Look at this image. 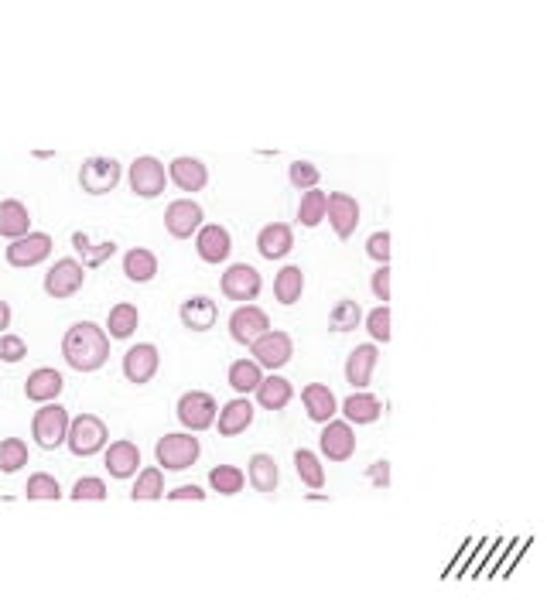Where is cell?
I'll return each mask as SVG.
<instances>
[{
	"instance_id": "1",
	"label": "cell",
	"mask_w": 547,
	"mask_h": 615,
	"mask_svg": "<svg viewBox=\"0 0 547 615\" xmlns=\"http://www.w3.org/2000/svg\"><path fill=\"white\" fill-rule=\"evenodd\" d=\"M62 359L76 373H100L110 363V335L96 322H76L62 335Z\"/></svg>"
},
{
	"instance_id": "2",
	"label": "cell",
	"mask_w": 547,
	"mask_h": 615,
	"mask_svg": "<svg viewBox=\"0 0 547 615\" xmlns=\"http://www.w3.org/2000/svg\"><path fill=\"white\" fill-rule=\"evenodd\" d=\"M110 445V428L103 418L96 414H82V418L69 420V434H66V448L76 459H92Z\"/></svg>"
},
{
	"instance_id": "3",
	"label": "cell",
	"mask_w": 547,
	"mask_h": 615,
	"mask_svg": "<svg viewBox=\"0 0 547 615\" xmlns=\"http://www.w3.org/2000/svg\"><path fill=\"white\" fill-rule=\"evenodd\" d=\"M155 459H157V469L185 472V469H192V465L202 459V445H198V438L192 431L165 434V438H161V441L155 445Z\"/></svg>"
},
{
	"instance_id": "4",
	"label": "cell",
	"mask_w": 547,
	"mask_h": 615,
	"mask_svg": "<svg viewBox=\"0 0 547 615\" xmlns=\"http://www.w3.org/2000/svg\"><path fill=\"white\" fill-rule=\"evenodd\" d=\"M69 410L66 407L52 404H41L38 414L31 418V438L41 451H55V448L66 445V434H69Z\"/></svg>"
},
{
	"instance_id": "5",
	"label": "cell",
	"mask_w": 547,
	"mask_h": 615,
	"mask_svg": "<svg viewBox=\"0 0 547 615\" xmlns=\"http://www.w3.org/2000/svg\"><path fill=\"white\" fill-rule=\"evenodd\" d=\"M216 414H220V407H216V397L206 390H188L178 397V407H175V418L182 424L185 431H209L212 424H216Z\"/></svg>"
},
{
	"instance_id": "6",
	"label": "cell",
	"mask_w": 547,
	"mask_h": 615,
	"mask_svg": "<svg viewBox=\"0 0 547 615\" xmlns=\"http://www.w3.org/2000/svg\"><path fill=\"white\" fill-rule=\"evenodd\" d=\"M220 288L230 302L253 304L263 291V277H261V270H257V267H250V263H233V267H226V270H222Z\"/></svg>"
},
{
	"instance_id": "7",
	"label": "cell",
	"mask_w": 547,
	"mask_h": 615,
	"mask_svg": "<svg viewBox=\"0 0 547 615\" xmlns=\"http://www.w3.org/2000/svg\"><path fill=\"white\" fill-rule=\"evenodd\" d=\"M123 178V168H120L117 157H90V161H82V168H79V185H82V192L86 196H110L113 188L120 185Z\"/></svg>"
},
{
	"instance_id": "8",
	"label": "cell",
	"mask_w": 547,
	"mask_h": 615,
	"mask_svg": "<svg viewBox=\"0 0 547 615\" xmlns=\"http://www.w3.org/2000/svg\"><path fill=\"white\" fill-rule=\"evenodd\" d=\"M127 182H131V192L137 198H161L165 185H168V168L157 157L144 154L127 168Z\"/></svg>"
},
{
	"instance_id": "9",
	"label": "cell",
	"mask_w": 547,
	"mask_h": 615,
	"mask_svg": "<svg viewBox=\"0 0 547 615\" xmlns=\"http://www.w3.org/2000/svg\"><path fill=\"white\" fill-rule=\"evenodd\" d=\"M82 284H86V267L76 257L55 260V267H48V274H45V294L55 298V302H66V298L79 294Z\"/></svg>"
},
{
	"instance_id": "10",
	"label": "cell",
	"mask_w": 547,
	"mask_h": 615,
	"mask_svg": "<svg viewBox=\"0 0 547 615\" xmlns=\"http://www.w3.org/2000/svg\"><path fill=\"white\" fill-rule=\"evenodd\" d=\"M250 355H253V363L261 369H271V373H277L281 366H287L291 363V355H295V342H291V335L287 332H263L257 342H250Z\"/></svg>"
},
{
	"instance_id": "11",
	"label": "cell",
	"mask_w": 547,
	"mask_h": 615,
	"mask_svg": "<svg viewBox=\"0 0 547 615\" xmlns=\"http://www.w3.org/2000/svg\"><path fill=\"white\" fill-rule=\"evenodd\" d=\"M206 223V212L196 198H175L168 209H165V229L175 239H192Z\"/></svg>"
},
{
	"instance_id": "12",
	"label": "cell",
	"mask_w": 547,
	"mask_h": 615,
	"mask_svg": "<svg viewBox=\"0 0 547 615\" xmlns=\"http://www.w3.org/2000/svg\"><path fill=\"white\" fill-rule=\"evenodd\" d=\"M226 328H230V339H233L236 345H247L250 349V342H257L263 332H271V318H267V312L257 308V304H243V308H236V312L230 314Z\"/></svg>"
},
{
	"instance_id": "13",
	"label": "cell",
	"mask_w": 547,
	"mask_h": 615,
	"mask_svg": "<svg viewBox=\"0 0 547 615\" xmlns=\"http://www.w3.org/2000/svg\"><path fill=\"white\" fill-rule=\"evenodd\" d=\"M196 253H198V260L209 263V267L226 263L230 253H233V236H230V229L220 223H202V229L196 233Z\"/></svg>"
},
{
	"instance_id": "14",
	"label": "cell",
	"mask_w": 547,
	"mask_h": 615,
	"mask_svg": "<svg viewBox=\"0 0 547 615\" xmlns=\"http://www.w3.org/2000/svg\"><path fill=\"white\" fill-rule=\"evenodd\" d=\"M52 236L48 233H27L21 239H14L11 247H7V263L17 267V270H25V267H38L52 257Z\"/></svg>"
},
{
	"instance_id": "15",
	"label": "cell",
	"mask_w": 547,
	"mask_h": 615,
	"mask_svg": "<svg viewBox=\"0 0 547 615\" xmlns=\"http://www.w3.org/2000/svg\"><path fill=\"white\" fill-rule=\"evenodd\" d=\"M157 369H161V355H157V349L151 342H137V345H131L127 355H123V376H127V383H134V387L151 383L157 376Z\"/></svg>"
},
{
	"instance_id": "16",
	"label": "cell",
	"mask_w": 547,
	"mask_h": 615,
	"mask_svg": "<svg viewBox=\"0 0 547 615\" xmlns=\"http://www.w3.org/2000/svg\"><path fill=\"white\" fill-rule=\"evenodd\" d=\"M380 363V349L377 342H366V345H356L349 355H346V383L352 390H366L373 383V373H377Z\"/></svg>"
},
{
	"instance_id": "17",
	"label": "cell",
	"mask_w": 547,
	"mask_h": 615,
	"mask_svg": "<svg viewBox=\"0 0 547 615\" xmlns=\"http://www.w3.org/2000/svg\"><path fill=\"white\" fill-rule=\"evenodd\" d=\"M318 445H322V455H326L328 461H349L352 455H356L352 424H346V420H328L326 428H322Z\"/></svg>"
},
{
	"instance_id": "18",
	"label": "cell",
	"mask_w": 547,
	"mask_h": 615,
	"mask_svg": "<svg viewBox=\"0 0 547 615\" xmlns=\"http://www.w3.org/2000/svg\"><path fill=\"white\" fill-rule=\"evenodd\" d=\"M253 418H257V410H253V404H250L247 397H236V400H230V404L220 407V414H216V431L222 434V438H236V434H243L253 428Z\"/></svg>"
},
{
	"instance_id": "19",
	"label": "cell",
	"mask_w": 547,
	"mask_h": 615,
	"mask_svg": "<svg viewBox=\"0 0 547 615\" xmlns=\"http://www.w3.org/2000/svg\"><path fill=\"white\" fill-rule=\"evenodd\" d=\"M326 219L328 226L336 229L339 239H349V236L356 233V226H359V202H356L349 192H332V196H328Z\"/></svg>"
},
{
	"instance_id": "20",
	"label": "cell",
	"mask_w": 547,
	"mask_h": 615,
	"mask_svg": "<svg viewBox=\"0 0 547 615\" xmlns=\"http://www.w3.org/2000/svg\"><path fill=\"white\" fill-rule=\"evenodd\" d=\"M168 182L178 185L188 196H196V192H202L209 185V168L198 157H175L168 164Z\"/></svg>"
},
{
	"instance_id": "21",
	"label": "cell",
	"mask_w": 547,
	"mask_h": 615,
	"mask_svg": "<svg viewBox=\"0 0 547 615\" xmlns=\"http://www.w3.org/2000/svg\"><path fill=\"white\" fill-rule=\"evenodd\" d=\"M291 249H295V233L287 223H267L257 233V253L263 260H284Z\"/></svg>"
},
{
	"instance_id": "22",
	"label": "cell",
	"mask_w": 547,
	"mask_h": 615,
	"mask_svg": "<svg viewBox=\"0 0 547 615\" xmlns=\"http://www.w3.org/2000/svg\"><path fill=\"white\" fill-rule=\"evenodd\" d=\"M178 318H182V325L188 328V332H209V328L216 325V318H220V308H216V302L206 298V294H192V298L182 302Z\"/></svg>"
},
{
	"instance_id": "23",
	"label": "cell",
	"mask_w": 547,
	"mask_h": 615,
	"mask_svg": "<svg viewBox=\"0 0 547 615\" xmlns=\"http://www.w3.org/2000/svg\"><path fill=\"white\" fill-rule=\"evenodd\" d=\"M106 472L113 475V479H131V475H137L141 472V448L134 445V441H113V445L106 448Z\"/></svg>"
},
{
	"instance_id": "24",
	"label": "cell",
	"mask_w": 547,
	"mask_h": 615,
	"mask_svg": "<svg viewBox=\"0 0 547 615\" xmlns=\"http://www.w3.org/2000/svg\"><path fill=\"white\" fill-rule=\"evenodd\" d=\"M66 380H62V373L52 366H41L35 373H27L25 380V397L27 400H35V404H52L55 397L62 393Z\"/></svg>"
},
{
	"instance_id": "25",
	"label": "cell",
	"mask_w": 547,
	"mask_h": 615,
	"mask_svg": "<svg viewBox=\"0 0 547 615\" xmlns=\"http://www.w3.org/2000/svg\"><path fill=\"white\" fill-rule=\"evenodd\" d=\"M301 404H305V410H308V418L315 424H328L336 418V410H339V400H336V393L328 390L326 383H308L301 390Z\"/></svg>"
},
{
	"instance_id": "26",
	"label": "cell",
	"mask_w": 547,
	"mask_h": 615,
	"mask_svg": "<svg viewBox=\"0 0 547 615\" xmlns=\"http://www.w3.org/2000/svg\"><path fill=\"white\" fill-rule=\"evenodd\" d=\"M380 414H383V404H380L377 393H366V390H356L342 404V418L346 424H356V428H366V424H377Z\"/></svg>"
},
{
	"instance_id": "27",
	"label": "cell",
	"mask_w": 547,
	"mask_h": 615,
	"mask_svg": "<svg viewBox=\"0 0 547 615\" xmlns=\"http://www.w3.org/2000/svg\"><path fill=\"white\" fill-rule=\"evenodd\" d=\"M31 233V212L21 198H4L0 202V236L7 239H21V236Z\"/></svg>"
},
{
	"instance_id": "28",
	"label": "cell",
	"mask_w": 547,
	"mask_h": 615,
	"mask_svg": "<svg viewBox=\"0 0 547 615\" xmlns=\"http://www.w3.org/2000/svg\"><path fill=\"white\" fill-rule=\"evenodd\" d=\"M257 404L263 407V410H284L291 400H295V387H291V380H284L281 373H271V376H263L261 387H257Z\"/></svg>"
},
{
	"instance_id": "29",
	"label": "cell",
	"mask_w": 547,
	"mask_h": 615,
	"mask_svg": "<svg viewBox=\"0 0 547 615\" xmlns=\"http://www.w3.org/2000/svg\"><path fill=\"white\" fill-rule=\"evenodd\" d=\"M137 325H141V312L131 302L113 304L106 314V335L110 339H131V335H137Z\"/></svg>"
},
{
	"instance_id": "30",
	"label": "cell",
	"mask_w": 547,
	"mask_h": 615,
	"mask_svg": "<svg viewBox=\"0 0 547 615\" xmlns=\"http://www.w3.org/2000/svg\"><path fill=\"white\" fill-rule=\"evenodd\" d=\"M301 294H305V274H301V267H295V263L281 267L277 277H274V298L284 304V308H291V304L301 302Z\"/></svg>"
},
{
	"instance_id": "31",
	"label": "cell",
	"mask_w": 547,
	"mask_h": 615,
	"mask_svg": "<svg viewBox=\"0 0 547 615\" xmlns=\"http://www.w3.org/2000/svg\"><path fill=\"white\" fill-rule=\"evenodd\" d=\"M123 277L134 281V284H147V281H155L157 277V257L144 247L127 249V253H123Z\"/></svg>"
},
{
	"instance_id": "32",
	"label": "cell",
	"mask_w": 547,
	"mask_h": 615,
	"mask_svg": "<svg viewBox=\"0 0 547 615\" xmlns=\"http://www.w3.org/2000/svg\"><path fill=\"white\" fill-rule=\"evenodd\" d=\"M72 247H76L79 263H82L86 270H92V267H103V263L117 253V243H113V239H106V243H92L86 233H72Z\"/></svg>"
},
{
	"instance_id": "33",
	"label": "cell",
	"mask_w": 547,
	"mask_h": 615,
	"mask_svg": "<svg viewBox=\"0 0 547 615\" xmlns=\"http://www.w3.org/2000/svg\"><path fill=\"white\" fill-rule=\"evenodd\" d=\"M247 479L257 493H277V485H281V469H277V461H274L271 455H253L247 465Z\"/></svg>"
},
{
	"instance_id": "34",
	"label": "cell",
	"mask_w": 547,
	"mask_h": 615,
	"mask_svg": "<svg viewBox=\"0 0 547 615\" xmlns=\"http://www.w3.org/2000/svg\"><path fill=\"white\" fill-rule=\"evenodd\" d=\"M359 325H363V308H359V302H352V298L336 302V308L328 312V332H336V335H349V332H356Z\"/></svg>"
},
{
	"instance_id": "35",
	"label": "cell",
	"mask_w": 547,
	"mask_h": 615,
	"mask_svg": "<svg viewBox=\"0 0 547 615\" xmlns=\"http://www.w3.org/2000/svg\"><path fill=\"white\" fill-rule=\"evenodd\" d=\"M226 380H230V390H236L240 397L243 393H253L261 387L263 380V369L253 363V359H236L230 363V373H226Z\"/></svg>"
},
{
	"instance_id": "36",
	"label": "cell",
	"mask_w": 547,
	"mask_h": 615,
	"mask_svg": "<svg viewBox=\"0 0 547 615\" xmlns=\"http://www.w3.org/2000/svg\"><path fill=\"white\" fill-rule=\"evenodd\" d=\"M326 209H328V196L326 192H301V202H298V226L305 229H315V226L326 223Z\"/></svg>"
},
{
	"instance_id": "37",
	"label": "cell",
	"mask_w": 547,
	"mask_h": 615,
	"mask_svg": "<svg viewBox=\"0 0 547 615\" xmlns=\"http://www.w3.org/2000/svg\"><path fill=\"white\" fill-rule=\"evenodd\" d=\"M209 485L220 496H240L243 485H247V472L236 469V465H216V469L209 472Z\"/></svg>"
},
{
	"instance_id": "38",
	"label": "cell",
	"mask_w": 547,
	"mask_h": 615,
	"mask_svg": "<svg viewBox=\"0 0 547 615\" xmlns=\"http://www.w3.org/2000/svg\"><path fill=\"white\" fill-rule=\"evenodd\" d=\"M131 499H137V503H155V499H165V472L161 469H141L137 472V482L131 485Z\"/></svg>"
},
{
	"instance_id": "39",
	"label": "cell",
	"mask_w": 547,
	"mask_h": 615,
	"mask_svg": "<svg viewBox=\"0 0 547 615\" xmlns=\"http://www.w3.org/2000/svg\"><path fill=\"white\" fill-rule=\"evenodd\" d=\"M295 472H298V479L308 489H322L326 485V469H322V461L315 459V451H308V448L295 451Z\"/></svg>"
},
{
	"instance_id": "40",
	"label": "cell",
	"mask_w": 547,
	"mask_h": 615,
	"mask_svg": "<svg viewBox=\"0 0 547 615\" xmlns=\"http://www.w3.org/2000/svg\"><path fill=\"white\" fill-rule=\"evenodd\" d=\"M25 496L31 503H55V499H62V485L55 482V475H48V472H35L25 485Z\"/></svg>"
},
{
	"instance_id": "41",
	"label": "cell",
	"mask_w": 547,
	"mask_h": 615,
	"mask_svg": "<svg viewBox=\"0 0 547 615\" xmlns=\"http://www.w3.org/2000/svg\"><path fill=\"white\" fill-rule=\"evenodd\" d=\"M27 465V445L21 438H4L0 441V472L4 475H14Z\"/></svg>"
},
{
	"instance_id": "42",
	"label": "cell",
	"mask_w": 547,
	"mask_h": 615,
	"mask_svg": "<svg viewBox=\"0 0 547 615\" xmlns=\"http://www.w3.org/2000/svg\"><path fill=\"white\" fill-rule=\"evenodd\" d=\"M318 178H322V171L315 168L312 161H291V168H287V182L295 185L298 192L318 188Z\"/></svg>"
},
{
	"instance_id": "43",
	"label": "cell",
	"mask_w": 547,
	"mask_h": 615,
	"mask_svg": "<svg viewBox=\"0 0 547 615\" xmlns=\"http://www.w3.org/2000/svg\"><path fill=\"white\" fill-rule=\"evenodd\" d=\"M366 332H370V339L377 342H383V345H387V342L393 339L391 335V308H387V304H380V308H373V312L366 314Z\"/></svg>"
},
{
	"instance_id": "44",
	"label": "cell",
	"mask_w": 547,
	"mask_h": 615,
	"mask_svg": "<svg viewBox=\"0 0 547 615\" xmlns=\"http://www.w3.org/2000/svg\"><path fill=\"white\" fill-rule=\"evenodd\" d=\"M72 499H76V503H103L106 482L96 479V475H86V479H79V482L72 485Z\"/></svg>"
},
{
	"instance_id": "45",
	"label": "cell",
	"mask_w": 547,
	"mask_h": 615,
	"mask_svg": "<svg viewBox=\"0 0 547 615\" xmlns=\"http://www.w3.org/2000/svg\"><path fill=\"white\" fill-rule=\"evenodd\" d=\"M366 257H370V260H377V267H380V263H391L393 239H391V233H387V229L370 233V239H366Z\"/></svg>"
},
{
	"instance_id": "46",
	"label": "cell",
	"mask_w": 547,
	"mask_h": 615,
	"mask_svg": "<svg viewBox=\"0 0 547 615\" xmlns=\"http://www.w3.org/2000/svg\"><path fill=\"white\" fill-rule=\"evenodd\" d=\"M27 359V342L21 335H0V363H25Z\"/></svg>"
},
{
	"instance_id": "47",
	"label": "cell",
	"mask_w": 547,
	"mask_h": 615,
	"mask_svg": "<svg viewBox=\"0 0 547 615\" xmlns=\"http://www.w3.org/2000/svg\"><path fill=\"white\" fill-rule=\"evenodd\" d=\"M370 291L380 304H391V263H380L370 277Z\"/></svg>"
},
{
	"instance_id": "48",
	"label": "cell",
	"mask_w": 547,
	"mask_h": 615,
	"mask_svg": "<svg viewBox=\"0 0 547 615\" xmlns=\"http://www.w3.org/2000/svg\"><path fill=\"white\" fill-rule=\"evenodd\" d=\"M366 482L373 485V489H387V485H391V461L387 459L373 461V465L366 469Z\"/></svg>"
},
{
	"instance_id": "49",
	"label": "cell",
	"mask_w": 547,
	"mask_h": 615,
	"mask_svg": "<svg viewBox=\"0 0 547 615\" xmlns=\"http://www.w3.org/2000/svg\"><path fill=\"white\" fill-rule=\"evenodd\" d=\"M171 503H202L206 499V489L202 485H178V489H171L168 493Z\"/></svg>"
},
{
	"instance_id": "50",
	"label": "cell",
	"mask_w": 547,
	"mask_h": 615,
	"mask_svg": "<svg viewBox=\"0 0 547 615\" xmlns=\"http://www.w3.org/2000/svg\"><path fill=\"white\" fill-rule=\"evenodd\" d=\"M7 325H11V304L0 302V332H7Z\"/></svg>"
}]
</instances>
